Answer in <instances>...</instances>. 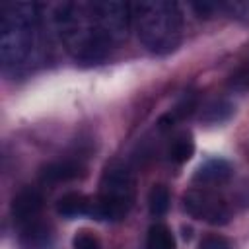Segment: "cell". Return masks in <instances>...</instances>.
<instances>
[{
    "mask_svg": "<svg viewBox=\"0 0 249 249\" xmlns=\"http://www.w3.org/2000/svg\"><path fill=\"white\" fill-rule=\"evenodd\" d=\"M41 56L39 6L31 2L4 4L0 12V58L4 70L27 72L41 62Z\"/></svg>",
    "mask_w": 249,
    "mask_h": 249,
    "instance_id": "1",
    "label": "cell"
},
{
    "mask_svg": "<svg viewBox=\"0 0 249 249\" xmlns=\"http://www.w3.org/2000/svg\"><path fill=\"white\" fill-rule=\"evenodd\" d=\"M53 19L64 49L78 62L97 64L115 47L97 25L91 12V2L58 4Z\"/></svg>",
    "mask_w": 249,
    "mask_h": 249,
    "instance_id": "2",
    "label": "cell"
},
{
    "mask_svg": "<svg viewBox=\"0 0 249 249\" xmlns=\"http://www.w3.org/2000/svg\"><path fill=\"white\" fill-rule=\"evenodd\" d=\"M132 23L140 43L156 54L175 51L183 39V16L175 2L146 0L132 4Z\"/></svg>",
    "mask_w": 249,
    "mask_h": 249,
    "instance_id": "3",
    "label": "cell"
},
{
    "mask_svg": "<svg viewBox=\"0 0 249 249\" xmlns=\"http://www.w3.org/2000/svg\"><path fill=\"white\" fill-rule=\"evenodd\" d=\"M134 177L124 165H111L105 169L101 183H99V195L93 200L91 214L97 220H111L119 222L123 220L132 204H134Z\"/></svg>",
    "mask_w": 249,
    "mask_h": 249,
    "instance_id": "4",
    "label": "cell"
},
{
    "mask_svg": "<svg viewBox=\"0 0 249 249\" xmlns=\"http://www.w3.org/2000/svg\"><path fill=\"white\" fill-rule=\"evenodd\" d=\"M91 12L97 25L113 45H119L128 37L132 25V4L119 0H99L91 2Z\"/></svg>",
    "mask_w": 249,
    "mask_h": 249,
    "instance_id": "5",
    "label": "cell"
},
{
    "mask_svg": "<svg viewBox=\"0 0 249 249\" xmlns=\"http://www.w3.org/2000/svg\"><path fill=\"white\" fill-rule=\"evenodd\" d=\"M183 208L187 210L189 216L202 220L206 224H212V226H224L231 218V210L228 202L220 195L208 189L187 191L183 195Z\"/></svg>",
    "mask_w": 249,
    "mask_h": 249,
    "instance_id": "6",
    "label": "cell"
},
{
    "mask_svg": "<svg viewBox=\"0 0 249 249\" xmlns=\"http://www.w3.org/2000/svg\"><path fill=\"white\" fill-rule=\"evenodd\" d=\"M43 204H45V200H43L41 191H37L33 187H25L12 198L10 212L16 222H31L41 212Z\"/></svg>",
    "mask_w": 249,
    "mask_h": 249,
    "instance_id": "7",
    "label": "cell"
},
{
    "mask_svg": "<svg viewBox=\"0 0 249 249\" xmlns=\"http://www.w3.org/2000/svg\"><path fill=\"white\" fill-rule=\"evenodd\" d=\"M54 241L53 226L41 220H31L19 233V249H51Z\"/></svg>",
    "mask_w": 249,
    "mask_h": 249,
    "instance_id": "8",
    "label": "cell"
},
{
    "mask_svg": "<svg viewBox=\"0 0 249 249\" xmlns=\"http://www.w3.org/2000/svg\"><path fill=\"white\" fill-rule=\"evenodd\" d=\"M231 165L222 158L206 160L196 171H195V183L200 185H222L231 177Z\"/></svg>",
    "mask_w": 249,
    "mask_h": 249,
    "instance_id": "9",
    "label": "cell"
},
{
    "mask_svg": "<svg viewBox=\"0 0 249 249\" xmlns=\"http://www.w3.org/2000/svg\"><path fill=\"white\" fill-rule=\"evenodd\" d=\"M93 200L82 193H66L56 202V212L64 218H78V216H89L91 214Z\"/></svg>",
    "mask_w": 249,
    "mask_h": 249,
    "instance_id": "10",
    "label": "cell"
},
{
    "mask_svg": "<svg viewBox=\"0 0 249 249\" xmlns=\"http://www.w3.org/2000/svg\"><path fill=\"white\" fill-rule=\"evenodd\" d=\"M82 175V165L76 161H53L49 165L43 167L41 171V179L45 183H62V181H70Z\"/></svg>",
    "mask_w": 249,
    "mask_h": 249,
    "instance_id": "11",
    "label": "cell"
},
{
    "mask_svg": "<svg viewBox=\"0 0 249 249\" xmlns=\"http://www.w3.org/2000/svg\"><path fill=\"white\" fill-rule=\"evenodd\" d=\"M233 115V105L228 99H214L200 111V121L206 124H222Z\"/></svg>",
    "mask_w": 249,
    "mask_h": 249,
    "instance_id": "12",
    "label": "cell"
},
{
    "mask_svg": "<svg viewBox=\"0 0 249 249\" xmlns=\"http://www.w3.org/2000/svg\"><path fill=\"white\" fill-rule=\"evenodd\" d=\"M146 249H175V237L165 224H154L148 230Z\"/></svg>",
    "mask_w": 249,
    "mask_h": 249,
    "instance_id": "13",
    "label": "cell"
},
{
    "mask_svg": "<svg viewBox=\"0 0 249 249\" xmlns=\"http://www.w3.org/2000/svg\"><path fill=\"white\" fill-rule=\"evenodd\" d=\"M193 154H195V142H193V136L187 132L179 134L169 146V160L175 163L189 161L193 158Z\"/></svg>",
    "mask_w": 249,
    "mask_h": 249,
    "instance_id": "14",
    "label": "cell"
},
{
    "mask_svg": "<svg viewBox=\"0 0 249 249\" xmlns=\"http://www.w3.org/2000/svg\"><path fill=\"white\" fill-rule=\"evenodd\" d=\"M169 202H171V196H169V189L165 185H154L150 189L148 208H150L152 216H158V218L163 216L169 210Z\"/></svg>",
    "mask_w": 249,
    "mask_h": 249,
    "instance_id": "15",
    "label": "cell"
},
{
    "mask_svg": "<svg viewBox=\"0 0 249 249\" xmlns=\"http://www.w3.org/2000/svg\"><path fill=\"white\" fill-rule=\"evenodd\" d=\"M228 86H230V89H233V91H247V89H249V60H245V62L230 76Z\"/></svg>",
    "mask_w": 249,
    "mask_h": 249,
    "instance_id": "16",
    "label": "cell"
},
{
    "mask_svg": "<svg viewBox=\"0 0 249 249\" xmlns=\"http://www.w3.org/2000/svg\"><path fill=\"white\" fill-rule=\"evenodd\" d=\"M72 247L74 249H101V243H99L97 235H93L91 231L80 230L72 239Z\"/></svg>",
    "mask_w": 249,
    "mask_h": 249,
    "instance_id": "17",
    "label": "cell"
},
{
    "mask_svg": "<svg viewBox=\"0 0 249 249\" xmlns=\"http://www.w3.org/2000/svg\"><path fill=\"white\" fill-rule=\"evenodd\" d=\"M195 109H196V95H195V93H187V95H183V99L175 105V109L171 111V115L175 117V121H179V119L189 117Z\"/></svg>",
    "mask_w": 249,
    "mask_h": 249,
    "instance_id": "18",
    "label": "cell"
},
{
    "mask_svg": "<svg viewBox=\"0 0 249 249\" xmlns=\"http://www.w3.org/2000/svg\"><path fill=\"white\" fill-rule=\"evenodd\" d=\"M222 10H226L230 16H235V18H241V19H249V2H224L222 4Z\"/></svg>",
    "mask_w": 249,
    "mask_h": 249,
    "instance_id": "19",
    "label": "cell"
},
{
    "mask_svg": "<svg viewBox=\"0 0 249 249\" xmlns=\"http://www.w3.org/2000/svg\"><path fill=\"white\" fill-rule=\"evenodd\" d=\"M198 249H231V247H230L226 237H222V235H208V237H204L200 241Z\"/></svg>",
    "mask_w": 249,
    "mask_h": 249,
    "instance_id": "20",
    "label": "cell"
},
{
    "mask_svg": "<svg viewBox=\"0 0 249 249\" xmlns=\"http://www.w3.org/2000/svg\"><path fill=\"white\" fill-rule=\"evenodd\" d=\"M193 8L196 10V14L202 18H208L212 16L216 10H222V4H216V2H198V4H193Z\"/></svg>",
    "mask_w": 249,
    "mask_h": 249,
    "instance_id": "21",
    "label": "cell"
}]
</instances>
